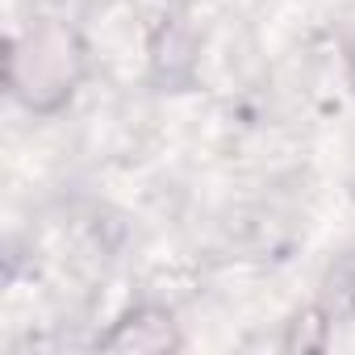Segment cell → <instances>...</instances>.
<instances>
[{"instance_id":"4","label":"cell","mask_w":355,"mask_h":355,"mask_svg":"<svg viewBox=\"0 0 355 355\" xmlns=\"http://www.w3.org/2000/svg\"><path fill=\"white\" fill-rule=\"evenodd\" d=\"M330 334H334V305L330 301H309L284 322L280 351L284 355H318V351L330 347Z\"/></svg>"},{"instance_id":"1","label":"cell","mask_w":355,"mask_h":355,"mask_svg":"<svg viewBox=\"0 0 355 355\" xmlns=\"http://www.w3.org/2000/svg\"><path fill=\"white\" fill-rule=\"evenodd\" d=\"M92 76V46L67 17H30L9 38L5 88L30 117H59L71 109Z\"/></svg>"},{"instance_id":"6","label":"cell","mask_w":355,"mask_h":355,"mask_svg":"<svg viewBox=\"0 0 355 355\" xmlns=\"http://www.w3.org/2000/svg\"><path fill=\"white\" fill-rule=\"evenodd\" d=\"M343 76H347V88L355 92V30H351L347 42H343Z\"/></svg>"},{"instance_id":"5","label":"cell","mask_w":355,"mask_h":355,"mask_svg":"<svg viewBox=\"0 0 355 355\" xmlns=\"http://www.w3.org/2000/svg\"><path fill=\"white\" fill-rule=\"evenodd\" d=\"M330 284H334V313L343 309V313L355 318V255H347L343 263H334Z\"/></svg>"},{"instance_id":"3","label":"cell","mask_w":355,"mask_h":355,"mask_svg":"<svg viewBox=\"0 0 355 355\" xmlns=\"http://www.w3.org/2000/svg\"><path fill=\"white\" fill-rule=\"evenodd\" d=\"M197 67V34L184 13H163L150 34V76L159 88H184Z\"/></svg>"},{"instance_id":"2","label":"cell","mask_w":355,"mask_h":355,"mask_svg":"<svg viewBox=\"0 0 355 355\" xmlns=\"http://www.w3.org/2000/svg\"><path fill=\"white\" fill-rule=\"evenodd\" d=\"M189 347L171 305L159 301H134L121 309L105 334H96V351L105 355H180Z\"/></svg>"}]
</instances>
